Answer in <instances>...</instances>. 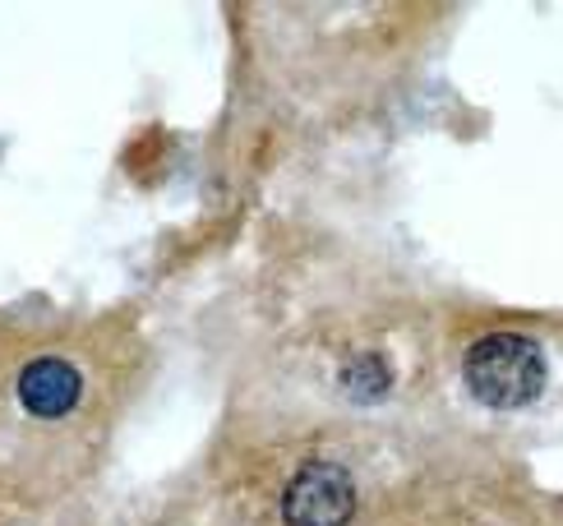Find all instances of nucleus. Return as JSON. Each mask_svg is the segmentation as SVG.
<instances>
[{"mask_svg":"<svg viewBox=\"0 0 563 526\" xmlns=\"http://www.w3.org/2000/svg\"><path fill=\"white\" fill-rule=\"evenodd\" d=\"M462 379L489 412H522L545 393V351L522 332H485L466 351Z\"/></svg>","mask_w":563,"mask_h":526,"instance_id":"1","label":"nucleus"},{"mask_svg":"<svg viewBox=\"0 0 563 526\" xmlns=\"http://www.w3.org/2000/svg\"><path fill=\"white\" fill-rule=\"evenodd\" d=\"M356 513V481L338 462H305L282 490L287 526H346Z\"/></svg>","mask_w":563,"mask_h":526,"instance_id":"2","label":"nucleus"},{"mask_svg":"<svg viewBox=\"0 0 563 526\" xmlns=\"http://www.w3.org/2000/svg\"><path fill=\"white\" fill-rule=\"evenodd\" d=\"M79 393H84V379L69 361H60V355H42V361H33L29 370L19 374L23 412H33L42 420H56L65 412H75Z\"/></svg>","mask_w":563,"mask_h":526,"instance_id":"3","label":"nucleus"},{"mask_svg":"<svg viewBox=\"0 0 563 526\" xmlns=\"http://www.w3.org/2000/svg\"><path fill=\"white\" fill-rule=\"evenodd\" d=\"M338 384L351 402H379L388 388H393V370L379 351H361L338 370Z\"/></svg>","mask_w":563,"mask_h":526,"instance_id":"4","label":"nucleus"}]
</instances>
